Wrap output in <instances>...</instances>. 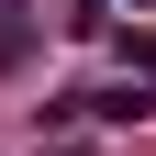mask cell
Returning a JSON list of instances; mask_svg holds the SVG:
<instances>
[{
	"mask_svg": "<svg viewBox=\"0 0 156 156\" xmlns=\"http://www.w3.org/2000/svg\"><path fill=\"white\" fill-rule=\"evenodd\" d=\"M112 11H156V0H112Z\"/></svg>",
	"mask_w": 156,
	"mask_h": 156,
	"instance_id": "cell-4",
	"label": "cell"
},
{
	"mask_svg": "<svg viewBox=\"0 0 156 156\" xmlns=\"http://www.w3.org/2000/svg\"><path fill=\"white\" fill-rule=\"evenodd\" d=\"M123 67H134V78L156 89V34H123Z\"/></svg>",
	"mask_w": 156,
	"mask_h": 156,
	"instance_id": "cell-3",
	"label": "cell"
},
{
	"mask_svg": "<svg viewBox=\"0 0 156 156\" xmlns=\"http://www.w3.org/2000/svg\"><path fill=\"white\" fill-rule=\"evenodd\" d=\"M34 56V0H0V67Z\"/></svg>",
	"mask_w": 156,
	"mask_h": 156,
	"instance_id": "cell-2",
	"label": "cell"
},
{
	"mask_svg": "<svg viewBox=\"0 0 156 156\" xmlns=\"http://www.w3.org/2000/svg\"><path fill=\"white\" fill-rule=\"evenodd\" d=\"M78 112H89V123H145V112H156V89H89Z\"/></svg>",
	"mask_w": 156,
	"mask_h": 156,
	"instance_id": "cell-1",
	"label": "cell"
}]
</instances>
